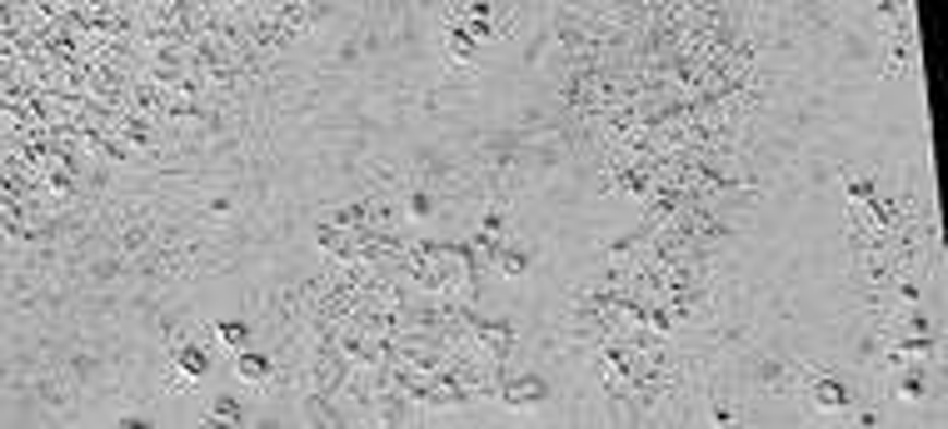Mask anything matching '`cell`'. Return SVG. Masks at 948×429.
Segmentation results:
<instances>
[{
    "label": "cell",
    "mask_w": 948,
    "mask_h": 429,
    "mask_svg": "<svg viewBox=\"0 0 948 429\" xmlns=\"http://www.w3.org/2000/svg\"><path fill=\"white\" fill-rule=\"evenodd\" d=\"M275 375H280V355H270V350H240L235 355V380L245 384V390H270Z\"/></svg>",
    "instance_id": "obj_2"
},
{
    "label": "cell",
    "mask_w": 948,
    "mask_h": 429,
    "mask_svg": "<svg viewBox=\"0 0 948 429\" xmlns=\"http://www.w3.org/2000/svg\"><path fill=\"white\" fill-rule=\"evenodd\" d=\"M166 359H170V365H175L180 375H190V380H195V384H205V375L215 370V355H210V345H200L195 334H190V340H180V345H170V350H166Z\"/></svg>",
    "instance_id": "obj_3"
},
{
    "label": "cell",
    "mask_w": 948,
    "mask_h": 429,
    "mask_svg": "<svg viewBox=\"0 0 948 429\" xmlns=\"http://www.w3.org/2000/svg\"><path fill=\"white\" fill-rule=\"evenodd\" d=\"M495 400L510 409H539L555 400V384H549V375H539V370H505L499 375Z\"/></svg>",
    "instance_id": "obj_1"
},
{
    "label": "cell",
    "mask_w": 948,
    "mask_h": 429,
    "mask_svg": "<svg viewBox=\"0 0 948 429\" xmlns=\"http://www.w3.org/2000/svg\"><path fill=\"white\" fill-rule=\"evenodd\" d=\"M205 425H250L255 419V409H250V400H240V394H210V405H205Z\"/></svg>",
    "instance_id": "obj_5"
},
{
    "label": "cell",
    "mask_w": 948,
    "mask_h": 429,
    "mask_svg": "<svg viewBox=\"0 0 948 429\" xmlns=\"http://www.w3.org/2000/svg\"><path fill=\"white\" fill-rule=\"evenodd\" d=\"M849 419L859 429H878V425H889V405H853Z\"/></svg>",
    "instance_id": "obj_7"
},
{
    "label": "cell",
    "mask_w": 948,
    "mask_h": 429,
    "mask_svg": "<svg viewBox=\"0 0 948 429\" xmlns=\"http://www.w3.org/2000/svg\"><path fill=\"white\" fill-rule=\"evenodd\" d=\"M210 330H215V340H220L230 355H240V350L255 345V320H250V315H235V320H230V315H220V320H210Z\"/></svg>",
    "instance_id": "obj_6"
},
{
    "label": "cell",
    "mask_w": 948,
    "mask_h": 429,
    "mask_svg": "<svg viewBox=\"0 0 948 429\" xmlns=\"http://www.w3.org/2000/svg\"><path fill=\"white\" fill-rule=\"evenodd\" d=\"M489 270L499 274V280H524V274L534 270V245L530 240H499V250H495V260H489Z\"/></svg>",
    "instance_id": "obj_4"
}]
</instances>
